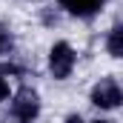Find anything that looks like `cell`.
<instances>
[{
    "label": "cell",
    "mask_w": 123,
    "mask_h": 123,
    "mask_svg": "<svg viewBox=\"0 0 123 123\" xmlns=\"http://www.w3.org/2000/svg\"><path fill=\"white\" fill-rule=\"evenodd\" d=\"M74 63H77V55H74V49L66 40L55 43L49 49V72L55 74V80H66L74 72Z\"/></svg>",
    "instance_id": "1"
},
{
    "label": "cell",
    "mask_w": 123,
    "mask_h": 123,
    "mask_svg": "<svg viewBox=\"0 0 123 123\" xmlns=\"http://www.w3.org/2000/svg\"><path fill=\"white\" fill-rule=\"evenodd\" d=\"M40 115V97L34 89H20V92L12 97V117L17 123H34Z\"/></svg>",
    "instance_id": "2"
},
{
    "label": "cell",
    "mask_w": 123,
    "mask_h": 123,
    "mask_svg": "<svg viewBox=\"0 0 123 123\" xmlns=\"http://www.w3.org/2000/svg\"><path fill=\"white\" fill-rule=\"evenodd\" d=\"M92 103L97 109H117L123 103V92H120V86H117V80L115 77H103L100 83H94Z\"/></svg>",
    "instance_id": "3"
},
{
    "label": "cell",
    "mask_w": 123,
    "mask_h": 123,
    "mask_svg": "<svg viewBox=\"0 0 123 123\" xmlns=\"http://www.w3.org/2000/svg\"><path fill=\"white\" fill-rule=\"evenodd\" d=\"M103 3L106 0H60V6L74 17H92L103 9Z\"/></svg>",
    "instance_id": "4"
},
{
    "label": "cell",
    "mask_w": 123,
    "mask_h": 123,
    "mask_svg": "<svg viewBox=\"0 0 123 123\" xmlns=\"http://www.w3.org/2000/svg\"><path fill=\"white\" fill-rule=\"evenodd\" d=\"M106 49H109L112 57H123V29H120V23H115L109 29V34H106Z\"/></svg>",
    "instance_id": "5"
},
{
    "label": "cell",
    "mask_w": 123,
    "mask_h": 123,
    "mask_svg": "<svg viewBox=\"0 0 123 123\" xmlns=\"http://www.w3.org/2000/svg\"><path fill=\"white\" fill-rule=\"evenodd\" d=\"M9 94H12L9 80H6V77H0V103H3V100H9Z\"/></svg>",
    "instance_id": "6"
},
{
    "label": "cell",
    "mask_w": 123,
    "mask_h": 123,
    "mask_svg": "<svg viewBox=\"0 0 123 123\" xmlns=\"http://www.w3.org/2000/svg\"><path fill=\"white\" fill-rule=\"evenodd\" d=\"M6 49H12V40H9V37L0 31V52H6Z\"/></svg>",
    "instance_id": "7"
},
{
    "label": "cell",
    "mask_w": 123,
    "mask_h": 123,
    "mask_svg": "<svg viewBox=\"0 0 123 123\" xmlns=\"http://www.w3.org/2000/svg\"><path fill=\"white\" fill-rule=\"evenodd\" d=\"M66 123H86V120H83L80 115H69V117H66Z\"/></svg>",
    "instance_id": "8"
},
{
    "label": "cell",
    "mask_w": 123,
    "mask_h": 123,
    "mask_svg": "<svg viewBox=\"0 0 123 123\" xmlns=\"http://www.w3.org/2000/svg\"><path fill=\"white\" fill-rule=\"evenodd\" d=\"M92 123H112V120H100V117H97V120H92Z\"/></svg>",
    "instance_id": "9"
}]
</instances>
